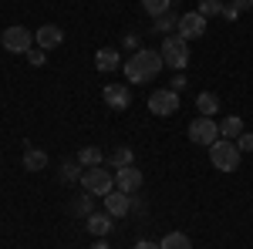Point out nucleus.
<instances>
[{"instance_id":"nucleus-26","label":"nucleus","mask_w":253,"mask_h":249,"mask_svg":"<svg viewBox=\"0 0 253 249\" xmlns=\"http://www.w3.org/2000/svg\"><path fill=\"white\" fill-rule=\"evenodd\" d=\"M145 212H149V206H145V199L142 195H132V206H128V215H135V219H145Z\"/></svg>"},{"instance_id":"nucleus-23","label":"nucleus","mask_w":253,"mask_h":249,"mask_svg":"<svg viewBox=\"0 0 253 249\" xmlns=\"http://www.w3.org/2000/svg\"><path fill=\"white\" fill-rule=\"evenodd\" d=\"M223 3H226V0H199V7H196V10H199L203 17H216V14L223 17Z\"/></svg>"},{"instance_id":"nucleus-20","label":"nucleus","mask_w":253,"mask_h":249,"mask_svg":"<svg viewBox=\"0 0 253 249\" xmlns=\"http://www.w3.org/2000/svg\"><path fill=\"white\" fill-rule=\"evenodd\" d=\"M58 175H61V182H64V185H71V182H81V175H84V165H81L78 158H75V162H61Z\"/></svg>"},{"instance_id":"nucleus-30","label":"nucleus","mask_w":253,"mask_h":249,"mask_svg":"<svg viewBox=\"0 0 253 249\" xmlns=\"http://www.w3.org/2000/svg\"><path fill=\"white\" fill-rule=\"evenodd\" d=\"M230 3H233L240 14H243V10H253V0H230Z\"/></svg>"},{"instance_id":"nucleus-34","label":"nucleus","mask_w":253,"mask_h":249,"mask_svg":"<svg viewBox=\"0 0 253 249\" xmlns=\"http://www.w3.org/2000/svg\"><path fill=\"white\" fill-rule=\"evenodd\" d=\"M95 249H108V243L105 239H95Z\"/></svg>"},{"instance_id":"nucleus-1","label":"nucleus","mask_w":253,"mask_h":249,"mask_svg":"<svg viewBox=\"0 0 253 249\" xmlns=\"http://www.w3.org/2000/svg\"><path fill=\"white\" fill-rule=\"evenodd\" d=\"M166 64H162V54L159 51H149V47H138L132 51V58L122 64V71L125 77L132 81V84H145V81H156V74L162 71Z\"/></svg>"},{"instance_id":"nucleus-18","label":"nucleus","mask_w":253,"mask_h":249,"mask_svg":"<svg viewBox=\"0 0 253 249\" xmlns=\"http://www.w3.org/2000/svg\"><path fill=\"white\" fill-rule=\"evenodd\" d=\"M196 111L206 115V118H213L216 111H219V98H216L213 91H199V95H196Z\"/></svg>"},{"instance_id":"nucleus-4","label":"nucleus","mask_w":253,"mask_h":249,"mask_svg":"<svg viewBox=\"0 0 253 249\" xmlns=\"http://www.w3.org/2000/svg\"><path fill=\"white\" fill-rule=\"evenodd\" d=\"M81 189L91 192V195H108V192L115 189V172L112 169H105V165H95V169H84L81 175Z\"/></svg>"},{"instance_id":"nucleus-14","label":"nucleus","mask_w":253,"mask_h":249,"mask_svg":"<svg viewBox=\"0 0 253 249\" xmlns=\"http://www.w3.org/2000/svg\"><path fill=\"white\" fill-rule=\"evenodd\" d=\"M125 61H122V54H118V47H101L95 54V68L98 71H118Z\"/></svg>"},{"instance_id":"nucleus-22","label":"nucleus","mask_w":253,"mask_h":249,"mask_svg":"<svg viewBox=\"0 0 253 249\" xmlns=\"http://www.w3.org/2000/svg\"><path fill=\"white\" fill-rule=\"evenodd\" d=\"M240 135H243V118L240 115H230L223 125H219V138H230V142H233V138H240Z\"/></svg>"},{"instance_id":"nucleus-29","label":"nucleus","mask_w":253,"mask_h":249,"mask_svg":"<svg viewBox=\"0 0 253 249\" xmlns=\"http://www.w3.org/2000/svg\"><path fill=\"white\" fill-rule=\"evenodd\" d=\"M223 17L226 20H240V10H236L233 3H223Z\"/></svg>"},{"instance_id":"nucleus-9","label":"nucleus","mask_w":253,"mask_h":249,"mask_svg":"<svg viewBox=\"0 0 253 249\" xmlns=\"http://www.w3.org/2000/svg\"><path fill=\"white\" fill-rule=\"evenodd\" d=\"M142 185H145V175L138 172L135 165H125V169H118V172H115V189H118V192L135 195Z\"/></svg>"},{"instance_id":"nucleus-15","label":"nucleus","mask_w":253,"mask_h":249,"mask_svg":"<svg viewBox=\"0 0 253 249\" xmlns=\"http://www.w3.org/2000/svg\"><path fill=\"white\" fill-rule=\"evenodd\" d=\"M125 165H135V152L132 148H115V152L105 155V169H112V172H118V169H125Z\"/></svg>"},{"instance_id":"nucleus-5","label":"nucleus","mask_w":253,"mask_h":249,"mask_svg":"<svg viewBox=\"0 0 253 249\" xmlns=\"http://www.w3.org/2000/svg\"><path fill=\"white\" fill-rule=\"evenodd\" d=\"M186 135H189V142H193V145H203V148H210L213 142H219V125H216L213 118L199 115V118H193V121H189Z\"/></svg>"},{"instance_id":"nucleus-8","label":"nucleus","mask_w":253,"mask_h":249,"mask_svg":"<svg viewBox=\"0 0 253 249\" xmlns=\"http://www.w3.org/2000/svg\"><path fill=\"white\" fill-rule=\"evenodd\" d=\"M175 34L186 37V40H199L203 34H206V17H203L199 10H186V14H179Z\"/></svg>"},{"instance_id":"nucleus-33","label":"nucleus","mask_w":253,"mask_h":249,"mask_svg":"<svg viewBox=\"0 0 253 249\" xmlns=\"http://www.w3.org/2000/svg\"><path fill=\"white\" fill-rule=\"evenodd\" d=\"M186 88V74H175V81H172V91H182Z\"/></svg>"},{"instance_id":"nucleus-2","label":"nucleus","mask_w":253,"mask_h":249,"mask_svg":"<svg viewBox=\"0 0 253 249\" xmlns=\"http://www.w3.org/2000/svg\"><path fill=\"white\" fill-rule=\"evenodd\" d=\"M159 54H162V64H166V68L182 71V68L189 64V40L179 37V34H166L162 47H159Z\"/></svg>"},{"instance_id":"nucleus-13","label":"nucleus","mask_w":253,"mask_h":249,"mask_svg":"<svg viewBox=\"0 0 253 249\" xmlns=\"http://www.w3.org/2000/svg\"><path fill=\"white\" fill-rule=\"evenodd\" d=\"M84 222H88V232H91L95 239H105V236L112 232V226H115V219H112L108 212H91Z\"/></svg>"},{"instance_id":"nucleus-11","label":"nucleus","mask_w":253,"mask_h":249,"mask_svg":"<svg viewBox=\"0 0 253 249\" xmlns=\"http://www.w3.org/2000/svg\"><path fill=\"white\" fill-rule=\"evenodd\" d=\"M101 98H105V105L115 108V111H125V108L132 105V91H128V84H105Z\"/></svg>"},{"instance_id":"nucleus-25","label":"nucleus","mask_w":253,"mask_h":249,"mask_svg":"<svg viewBox=\"0 0 253 249\" xmlns=\"http://www.w3.org/2000/svg\"><path fill=\"white\" fill-rule=\"evenodd\" d=\"M175 24H179V14H162V17H156V31L159 34H172Z\"/></svg>"},{"instance_id":"nucleus-28","label":"nucleus","mask_w":253,"mask_h":249,"mask_svg":"<svg viewBox=\"0 0 253 249\" xmlns=\"http://www.w3.org/2000/svg\"><path fill=\"white\" fill-rule=\"evenodd\" d=\"M236 148H240V152H253V132L240 135V138H236Z\"/></svg>"},{"instance_id":"nucleus-19","label":"nucleus","mask_w":253,"mask_h":249,"mask_svg":"<svg viewBox=\"0 0 253 249\" xmlns=\"http://www.w3.org/2000/svg\"><path fill=\"white\" fill-rule=\"evenodd\" d=\"M159 249H193V239L186 232H166L159 239Z\"/></svg>"},{"instance_id":"nucleus-17","label":"nucleus","mask_w":253,"mask_h":249,"mask_svg":"<svg viewBox=\"0 0 253 249\" xmlns=\"http://www.w3.org/2000/svg\"><path fill=\"white\" fill-rule=\"evenodd\" d=\"M24 169H27V172L47 169V152H41V148H34V145H24Z\"/></svg>"},{"instance_id":"nucleus-12","label":"nucleus","mask_w":253,"mask_h":249,"mask_svg":"<svg viewBox=\"0 0 253 249\" xmlns=\"http://www.w3.org/2000/svg\"><path fill=\"white\" fill-rule=\"evenodd\" d=\"M128 206H132V195H125V192L112 189L105 195V212H108L112 219H125V215H128Z\"/></svg>"},{"instance_id":"nucleus-6","label":"nucleus","mask_w":253,"mask_h":249,"mask_svg":"<svg viewBox=\"0 0 253 249\" xmlns=\"http://www.w3.org/2000/svg\"><path fill=\"white\" fill-rule=\"evenodd\" d=\"M0 44H3V51H10V54H27V51L34 47V34H31L27 27L14 24V27H7V31L0 34Z\"/></svg>"},{"instance_id":"nucleus-16","label":"nucleus","mask_w":253,"mask_h":249,"mask_svg":"<svg viewBox=\"0 0 253 249\" xmlns=\"http://www.w3.org/2000/svg\"><path fill=\"white\" fill-rule=\"evenodd\" d=\"M91 199H95L91 192H81V195H75V199L68 202V212H71V215H78V219H88V215L95 212V202H91Z\"/></svg>"},{"instance_id":"nucleus-31","label":"nucleus","mask_w":253,"mask_h":249,"mask_svg":"<svg viewBox=\"0 0 253 249\" xmlns=\"http://www.w3.org/2000/svg\"><path fill=\"white\" fill-rule=\"evenodd\" d=\"M132 249H159V243H152V239H138Z\"/></svg>"},{"instance_id":"nucleus-32","label":"nucleus","mask_w":253,"mask_h":249,"mask_svg":"<svg viewBox=\"0 0 253 249\" xmlns=\"http://www.w3.org/2000/svg\"><path fill=\"white\" fill-rule=\"evenodd\" d=\"M122 47H128V51H138V37H135V34H128V37H125V44H122Z\"/></svg>"},{"instance_id":"nucleus-10","label":"nucleus","mask_w":253,"mask_h":249,"mask_svg":"<svg viewBox=\"0 0 253 249\" xmlns=\"http://www.w3.org/2000/svg\"><path fill=\"white\" fill-rule=\"evenodd\" d=\"M34 44H38L41 51H54L64 44V31H61L58 24H41L38 34H34Z\"/></svg>"},{"instance_id":"nucleus-24","label":"nucleus","mask_w":253,"mask_h":249,"mask_svg":"<svg viewBox=\"0 0 253 249\" xmlns=\"http://www.w3.org/2000/svg\"><path fill=\"white\" fill-rule=\"evenodd\" d=\"M142 7H145V14H152V17H162V14H169L172 0H142Z\"/></svg>"},{"instance_id":"nucleus-7","label":"nucleus","mask_w":253,"mask_h":249,"mask_svg":"<svg viewBox=\"0 0 253 249\" xmlns=\"http://www.w3.org/2000/svg\"><path fill=\"white\" fill-rule=\"evenodd\" d=\"M179 91H172V88H162V91H152L149 95V111L156 118H169V115H175L179 111Z\"/></svg>"},{"instance_id":"nucleus-3","label":"nucleus","mask_w":253,"mask_h":249,"mask_svg":"<svg viewBox=\"0 0 253 249\" xmlns=\"http://www.w3.org/2000/svg\"><path fill=\"white\" fill-rule=\"evenodd\" d=\"M240 158H243V152L236 148V142H230V138H219V142L210 145V162H213V169H219V172H236L240 169Z\"/></svg>"},{"instance_id":"nucleus-21","label":"nucleus","mask_w":253,"mask_h":249,"mask_svg":"<svg viewBox=\"0 0 253 249\" xmlns=\"http://www.w3.org/2000/svg\"><path fill=\"white\" fill-rule=\"evenodd\" d=\"M78 162L84 169H95V165H105V155H101V148H95V145H84L78 152Z\"/></svg>"},{"instance_id":"nucleus-27","label":"nucleus","mask_w":253,"mask_h":249,"mask_svg":"<svg viewBox=\"0 0 253 249\" xmlns=\"http://www.w3.org/2000/svg\"><path fill=\"white\" fill-rule=\"evenodd\" d=\"M24 58L31 61V64H34V68H41V64H44V61H47V51H41V47H31V51H27V54H24Z\"/></svg>"}]
</instances>
